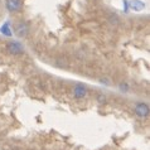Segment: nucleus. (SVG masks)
I'll return each instance as SVG.
<instances>
[{
	"mask_svg": "<svg viewBox=\"0 0 150 150\" xmlns=\"http://www.w3.org/2000/svg\"><path fill=\"white\" fill-rule=\"evenodd\" d=\"M134 111H135V115L137 116V117L145 119V117H148L149 116V112H150L149 105L148 103H145V102H137Z\"/></svg>",
	"mask_w": 150,
	"mask_h": 150,
	"instance_id": "obj_1",
	"label": "nucleus"
},
{
	"mask_svg": "<svg viewBox=\"0 0 150 150\" xmlns=\"http://www.w3.org/2000/svg\"><path fill=\"white\" fill-rule=\"evenodd\" d=\"M72 95L74 98L77 100H81V98H85L87 95H88V90L85 85H81V83H77L76 86L73 87L72 90Z\"/></svg>",
	"mask_w": 150,
	"mask_h": 150,
	"instance_id": "obj_2",
	"label": "nucleus"
},
{
	"mask_svg": "<svg viewBox=\"0 0 150 150\" xmlns=\"http://www.w3.org/2000/svg\"><path fill=\"white\" fill-rule=\"evenodd\" d=\"M6 51L10 54H22L24 53V45L20 42H9L6 44Z\"/></svg>",
	"mask_w": 150,
	"mask_h": 150,
	"instance_id": "obj_3",
	"label": "nucleus"
},
{
	"mask_svg": "<svg viewBox=\"0 0 150 150\" xmlns=\"http://www.w3.org/2000/svg\"><path fill=\"white\" fill-rule=\"evenodd\" d=\"M29 33V25L27 22H20L16 24L15 27V34L19 37V38H24V37H27Z\"/></svg>",
	"mask_w": 150,
	"mask_h": 150,
	"instance_id": "obj_4",
	"label": "nucleus"
},
{
	"mask_svg": "<svg viewBox=\"0 0 150 150\" xmlns=\"http://www.w3.org/2000/svg\"><path fill=\"white\" fill-rule=\"evenodd\" d=\"M5 6H6L8 10L11 11V13L19 11L22 9V0H6Z\"/></svg>",
	"mask_w": 150,
	"mask_h": 150,
	"instance_id": "obj_5",
	"label": "nucleus"
},
{
	"mask_svg": "<svg viewBox=\"0 0 150 150\" xmlns=\"http://www.w3.org/2000/svg\"><path fill=\"white\" fill-rule=\"evenodd\" d=\"M130 5H131V8H132V9H134L135 11H140V10H143V9H144V6H145L143 3L139 1V0H134V1H131Z\"/></svg>",
	"mask_w": 150,
	"mask_h": 150,
	"instance_id": "obj_6",
	"label": "nucleus"
},
{
	"mask_svg": "<svg viewBox=\"0 0 150 150\" xmlns=\"http://www.w3.org/2000/svg\"><path fill=\"white\" fill-rule=\"evenodd\" d=\"M109 22H110V24H112V25H117L119 22H120V19H119V16L116 14H111L109 16Z\"/></svg>",
	"mask_w": 150,
	"mask_h": 150,
	"instance_id": "obj_7",
	"label": "nucleus"
},
{
	"mask_svg": "<svg viewBox=\"0 0 150 150\" xmlns=\"http://www.w3.org/2000/svg\"><path fill=\"white\" fill-rule=\"evenodd\" d=\"M97 101H98L100 103H105V102H106V96L102 95V93L98 95V96H97Z\"/></svg>",
	"mask_w": 150,
	"mask_h": 150,
	"instance_id": "obj_8",
	"label": "nucleus"
},
{
	"mask_svg": "<svg viewBox=\"0 0 150 150\" xmlns=\"http://www.w3.org/2000/svg\"><path fill=\"white\" fill-rule=\"evenodd\" d=\"M1 32H4V33H5L6 35H10V33H9V29H8V24H6V25H4V27L1 28Z\"/></svg>",
	"mask_w": 150,
	"mask_h": 150,
	"instance_id": "obj_9",
	"label": "nucleus"
},
{
	"mask_svg": "<svg viewBox=\"0 0 150 150\" xmlns=\"http://www.w3.org/2000/svg\"><path fill=\"white\" fill-rule=\"evenodd\" d=\"M127 88H129V87H127V85H122V83H121V85H120V90H121V91H124V92H126V91H127Z\"/></svg>",
	"mask_w": 150,
	"mask_h": 150,
	"instance_id": "obj_10",
	"label": "nucleus"
}]
</instances>
